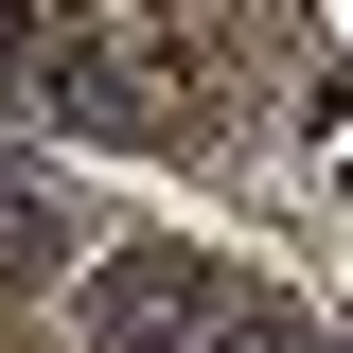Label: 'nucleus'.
Returning <instances> with one entry per match:
<instances>
[{
  "mask_svg": "<svg viewBox=\"0 0 353 353\" xmlns=\"http://www.w3.org/2000/svg\"><path fill=\"white\" fill-rule=\"evenodd\" d=\"M212 265L194 248H106V283H88V353H194L212 336Z\"/></svg>",
  "mask_w": 353,
  "mask_h": 353,
  "instance_id": "obj_1",
  "label": "nucleus"
},
{
  "mask_svg": "<svg viewBox=\"0 0 353 353\" xmlns=\"http://www.w3.org/2000/svg\"><path fill=\"white\" fill-rule=\"evenodd\" d=\"M71 248H88V230H71V194H53L36 159H0V283H53Z\"/></svg>",
  "mask_w": 353,
  "mask_h": 353,
  "instance_id": "obj_2",
  "label": "nucleus"
},
{
  "mask_svg": "<svg viewBox=\"0 0 353 353\" xmlns=\"http://www.w3.org/2000/svg\"><path fill=\"white\" fill-rule=\"evenodd\" d=\"M194 353H301V318H265L248 283H230V301H212V336H194Z\"/></svg>",
  "mask_w": 353,
  "mask_h": 353,
  "instance_id": "obj_3",
  "label": "nucleus"
},
{
  "mask_svg": "<svg viewBox=\"0 0 353 353\" xmlns=\"http://www.w3.org/2000/svg\"><path fill=\"white\" fill-rule=\"evenodd\" d=\"M36 53H53V18H36V0H0V88H36Z\"/></svg>",
  "mask_w": 353,
  "mask_h": 353,
  "instance_id": "obj_4",
  "label": "nucleus"
},
{
  "mask_svg": "<svg viewBox=\"0 0 353 353\" xmlns=\"http://www.w3.org/2000/svg\"><path fill=\"white\" fill-rule=\"evenodd\" d=\"M336 353H353V336H336Z\"/></svg>",
  "mask_w": 353,
  "mask_h": 353,
  "instance_id": "obj_5",
  "label": "nucleus"
}]
</instances>
